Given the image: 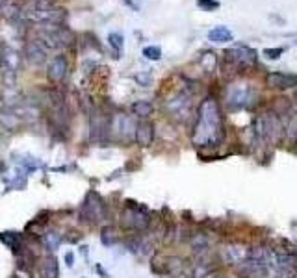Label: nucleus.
<instances>
[{"label": "nucleus", "mask_w": 297, "mask_h": 278, "mask_svg": "<svg viewBox=\"0 0 297 278\" xmlns=\"http://www.w3.org/2000/svg\"><path fill=\"white\" fill-rule=\"evenodd\" d=\"M223 137L225 126L219 102L214 97H206L199 104L192 132V143L197 149H216L223 143Z\"/></svg>", "instance_id": "1"}, {"label": "nucleus", "mask_w": 297, "mask_h": 278, "mask_svg": "<svg viewBox=\"0 0 297 278\" xmlns=\"http://www.w3.org/2000/svg\"><path fill=\"white\" fill-rule=\"evenodd\" d=\"M117 225L119 230L126 234H145L151 230L152 212L145 204L126 199L123 201L121 212L117 215Z\"/></svg>", "instance_id": "2"}, {"label": "nucleus", "mask_w": 297, "mask_h": 278, "mask_svg": "<svg viewBox=\"0 0 297 278\" xmlns=\"http://www.w3.org/2000/svg\"><path fill=\"white\" fill-rule=\"evenodd\" d=\"M108 217H110V208L106 201L95 189H89L78 208V223L86 227H97L108 221Z\"/></svg>", "instance_id": "3"}, {"label": "nucleus", "mask_w": 297, "mask_h": 278, "mask_svg": "<svg viewBox=\"0 0 297 278\" xmlns=\"http://www.w3.org/2000/svg\"><path fill=\"white\" fill-rule=\"evenodd\" d=\"M73 32L65 28L63 24H41L37 26V33H35V43L43 48L45 52L48 50H61L65 46L73 45Z\"/></svg>", "instance_id": "4"}, {"label": "nucleus", "mask_w": 297, "mask_h": 278, "mask_svg": "<svg viewBox=\"0 0 297 278\" xmlns=\"http://www.w3.org/2000/svg\"><path fill=\"white\" fill-rule=\"evenodd\" d=\"M136 126L134 115L126 113H115L110 117V141L121 143V145H132L136 139Z\"/></svg>", "instance_id": "5"}, {"label": "nucleus", "mask_w": 297, "mask_h": 278, "mask_svg": "<svg viewBox=\"0 0 297 278\" xmlns=\"http://www.w3.org/2000/svg\"><path fill=\"white\" fill-rule=\"evenodd\" d=\"M253 98L255 93L247 84H232L225 93V106L231 111H240L253 106Z\"/></svg>", "instance_id": "6"}, {"label": "nucleus", "mask_w": 297, "mask_h": 278, "mask_svg": "<svg viewBox=\"0 0 297 278\" xmlns=\"http://www.w3.org/2000/svg\"><path fill=\"white\" fill-rule=\"evenodd\" d=\"M165 111H167V115L178 123H186L190 113H192V97L186 91H180L178 95H175L165 102Z\"/></svg>", "instance_id": "7"}, {"label": "nucleus", "mask_w": 297, "mask_h": 278, "mask_svg": "<svg viewBox=\"0 0 297 278\" xmlns=\"http://www.w3.org/2000/svg\"><path fill=\"white\" fill-rule=\"evenodd\" d=\"M89 141L99 147L110 141V119L104 113H93L89 117Z\"/></svg>", "instance_id": "8"}, {"label": "nucleus", "mask_w": 297, "mask_h": 278, "mask_svg": "<svg viewBox=\"0 0 297 278\" xmlns=\"http://www.w3.org/2000/svg\"><path fill=\"white\" fill-rule=\"evenodd\" d=\"M225 61L231 63L232 67H236V69L251 67V65L257 63V52L245 45L232 46V48H229V50L225 52Z\"/></svg>", "instance_id": "9"}, {"label": "nucleus", "mask_w": 297, "mask_h": 278, "mask_svg": "<svg viewBox=\"0 0 297 278\" xmlns=\"http://www.w3.org/2000/svg\"><path fill=\"white\" fill-rule=\"evenodd\" d=\"M67 71H69V61H67L65 54H58L54 56L48 65H46V78L52 82V84H59L63 78L67 76Z\"/></svg>", "instance_id": "10"}, {"label": "nucleus", "mask_w": 297, "mask_h": 278, "mask_svg": "<svg viewBox=\"0 0 297 278\" xmlns=\"http://www.w3.org/2000/svg\"><path fill=\"white\" fill-rule=\"evenodd\" d=\"M238 277L242 278H260L264 277L268 273V266L266 264H260V262H255V260H242L240 264H236L234 267Z\"/></svg>", "instance_id": "11"}, {"label": "nucleus", "mask_w": 297, "mask_h": 278, "mask_svg": "<svg viewBox=\"0 0 297 278\" xmlns=\"http://www.w3.org/2000/svg\"><path fill=\"white\" fill-rule=\"evenodd\" d=\"M37 273L39 278H59V262L56 254H43L37 260Z\"/></svg>", "instance_id": "12"}, {"label": "nucleus", "mask_w": 297, "mask_h": 278, "mask_svg": "<svg viewBox=\"0 0 297 278\" xmlns=\"http://www.w3.org/2000/svg\"><path fill=\"white\" fill-rule=\"evenodd\" d=\"M24 59L28 61V65L39 69L46 63V52L33 39H28L26 45H24Z\"/></svg>", "instance_id": "13"}, {"label": "nucleus", "mask_w": 297, "mask_h": 278, "mask_svg": "<svg viewBox=\"0 0 297 278\" xmlns=\"http://www.w3.org/2000/svg\"><path fill=\"white\" fill-rule=\"evenodd\" d=\"M0 243L4 247H7L13 253V256L20 254L26 249V245H24V234L15 232V230H4V232H0Z\"/></svg>", "instance_id": "14"}, {"label": "nucleus", "mask_w": 297, "mask_h": 278, "mask_svg": "<svg viewBox=\"0 0 297 278\" xmlns=\"http://www.w3.org/2000/svg\"><path fill=\"white\" fill-rule=\"evenodd\" d=\"M154 124L149 121V119H141L136 126V139L134 141L138 143V147L141 149H147V147H151L152 141H154Z\"/></svg>", "instance_id": "15"}, {"label": "nucleus", "mask_w": 297, "mask_h": 278, "mask_svg": "<svg viewBox=\"0 0 297 278\" xmlns=\"http://www.w3.org/2000/svg\"><path fill=\"white\" fill-rule=\"evenodd\" d=\"M266 84L273 89H290L297 85L296 74H284V72H270L266 76Z\"/></svg>", "instance_id": "16"}, {"label": "nucleus", "mask_w": 297, "mask_h": 278, "mask_svg": "<svg viewBox=\"0 0 297 278\" xmlns=\"http://www.w3.org/2000/svg\"><path fill=\"white\" fill-rule=\"evenodd\" d=\"M63 243V234L59 232L58 228H46L45 232L41 234V247L45 249L46 253L54 254Z\"/></svg>", "instance_id": "17"}, {"label": "nucleus", "mask_w": 297, "mask_h": 278, "mask_svg": "<svg viewBox=\"0 0 297 278\" xmlns=\"http://www.w3.org/2000/svg\"><path fill=\"white\" fill-rule=\"evenodd\" d=\"M99 241L100 245L106 247V249H112L119 243V241H123L121 238V230L117 227H113V225H102L99 228Z\"/></svg>", "instance_id": "18"}, {"label": "nucleus", "mask_w": 297, "mask_h": 278, "mask_svg": "<svg viewBox=\"0 0 297 278\" xmlns=\"http://www.w3.org/2000/svg\"><path fill=\"white\" fill-rule=\"evenodd\" d=\"M190 247H192V253L195 258L205 256L210 253V240L206 234H193L190 238Z\"/></svg>", "instance_id": "19"}, {"label": "nucleus", "mask_w": 297, "mask_h": 278, "mask_svg": "<svg viewBox=\"0 0 297 278\" xmlns=\"http://www.w3.org/2000/svg\"><path fill=\"white\" fill-rule=\"evenodd\" d=\"M245 256H247V249H244L242 245H229L227 249L223 251V258L229 262V264H240L242 260H245Z\"/></svg>", "instance_id": "20"}, {"label": "nucleus", "mask_w": 297, "mask_h": 278, "mask_svg": "<svg viewBox=\"0 0 297 278\" xmlns=\"http://www.w3.org/2000/svg\"><path fill=\"white\" fill-rule=\"evenodd\" d=\"M0 15L9 22H17L20 19V6L15 0H7L6 4L0 7Z\"/></svg>", "instance_id": "21"}, {"label": "nucleus", "mask_w": 297, "mask_h": 278, "mask_svg": "<svg viewBox=\"0 0 297 278\" xmlns=\"http://www.w3.org/2000/svg\"><path fill=\"white\" fill-rule=\"evenodd\" d=\"M0 54H2V61L7 67V71L11 72V74H15L20 65V56L13 48H4V52H0Z\"/></svg>", "instance_id": "22"}, {"label": "nucleus", "mask_w": 297, "mask_h": 278, "mask_svg": "<svg viewBox=\"0 0 297 278\" xmlns=\"http://www.w3.org/2000/svg\"><path fill=\"white\" fill-rule=\"evenodd\" d=\"M208 39L212 43H229L232 41V32L227 26H216L214 30L208 32Z\"/></svg>", "instance_id": "23"}, {"label": "nucleus", "mask_w": 297, "mask_h": 278, "mask_svg": "<svg viewBox=\"0 0 297 278\" xmlns=\"http://www.w3.org/2000/svg\"><path fill=\"white\" fill-rule=\"evenodd\" d=\"M130 110H132V115L139 117V119H149V117L152 115L154 106H152L149 100H136V102L130 106Z\"/></svg>", "instance_id": "24"}, {"label": "nucleus", "mask_w": 297, "mask_h": 278, "mask_svg": "<svg viewBox=\"0 0 297 278\" xmlns=\"http://www.w3.org/2000/svg\"><path fill=\"white\" fill-rule=\"evenodd\" d=\"M19 124H20V119L15 115L13 111H7V110L0 111V126L4 130H15V128H19Z\"/></svg>", "instance_id": "25"}, {"label": "nucleus", "mask_w": 297, "mask_h": 278, "mask_svg": "<svg viewBox=\"0 0 297 278\" xmlns=\"http://www.w3.org/2000/svg\"><path fill=\"white\" fill-rule=\"evenodd\" d=\"M108 43H110V46H112V50H113V58L115 59L121 58L123 46H125V37H123V33L112 32L110 35H108Z\"/></svg>", "instance_id": "26"}, {"label": "nucleus", "mask_w": 297, "mask_h": 278, "mask_svg": "<svg viewBox=\"0 0 297 278\" xmlns=\"http://www.w3.org/2000/svg\"><path fill=\"white\" fill-rule=\"evenodd\" d=\"M199 63L203 67V71L210 74V72H214L216 67H218V56H216L214 52H203L201 58H199Z\"/></svg>", "instance_id": "27"}, {"label": "nucleus", "mask_w": 297, "mask_h": 278, "mask_svg": "<svg viewBox=\"0 0 297 278\" xmlns=\"http://www.w3.org/2000/svg\"><path fill=\"white\" fill-rule=\"evenodd\" d=\"M284 132L290 141H296L297 139V113H288V119H286V124H284Z\"/></svg>", "instance_id": "28"}, {"label": "nucleus", "mask_w": 297, "mask_h": 278, "mask_svg": "<svg viewBox=\"0 0 297 278\" xmlns=\"http://www.w3.org/2000/svg\"><path fill=\"white\" fill-rule=\"evenodd\" d=\"M82 238H84V234L80 232L78 228H71V230H67V232L63 234V243L76 245V243H80V241H82Z\"/></svg>", "instance_id": "29"}, {"label": "nucleus", "mask_w": 297, "mask_h": 278, "mask_svg": "<svg viewBox=\"0 0 297 278\" xmlns=\"http://www.w3.org/2000/svg\"><path fill=\"white\" fill-rule=\"evenodd\" d=\"M143 56H145L147 59H151V61H158L160 58H162V48L160 46H145L143 48Z\"/></svg>", "instance_id": "30"}, {"label": "nucleus", "mask_w": 297, "mask_h": 278, "mask_svg": "<svg viewBox=\"0 0 297 278\" xmlns=\"http://www.w3.org/2000/svg\"><path fill=\"white\" fill-rule=\"evenodd\" d=\"M197 6L203 11H216L219 9V2L218 0H197Z\"/></svg>", "instance_id": "31"}, {"label": "nucleus", "mask_w": 297, "mask_h": 278, "mask_svg": "<svg viewBox=\"0 0 297 278\" xmlns=\"http://www.w3.org/2000/svg\"><path fill=\"white\" fill-rule=\"evenodd\" d=\"M284 48H281V46H277V48H266L264 50V56L268 59H279L281 56H283Z\"/></svg>", "instance_id": "32"}, {"label": "nucleus", "mask_w": 297, "mask_h": 278, "mask_svg": "<svg viewBox=\"0 0 297 278\" xmlns=\"http://www.w3.org/2000/svg\"><path fill=\"white\" fill-rule=\"evenodd\" d=\"M63 262H65V266L69 267V269H73L74 267V253L73 251H67V253L63 254Z\"/></svg>", "instance_id": "33"}, {"label": "nucleus", "mask_w": 297, "mask_h": 278, "mask_svg": "<svg viewBox=\"0 0 297 278\" xmlns=\"http://www.w3.org/2000/svg\"><path fill=\"white\" fill-rule=\"evenodd\" d=\"M95 273H97L100 278H110V273L106 271L102 264H95Z\"/></svg>", "instance_id": "34"}, {"label": "nucleus", "mask_w": 297, "mask_h": 278, "mask_svg": "<svg viewBox=\"0 0 297 278\" xmlns=\"http://www.w3.org/2000/svg\"><path fill=\"white\" fill-rule=\"evenodd\" d=\"M136 82H138L139 85H149L152 82V78L149 76V74H145V76H143V74H136Z\"/></svg>", "instance_id": "35"}, {"label": "nucleus", "mask_w": 297, "mask_h": 278, "mask_svg": "<svg viewBox=\"0 0 297 278\" xmlns=\"http://www.w3.org/2000/svg\"><path fill=\"white\" fill-rule=\"evenodd\" d=\"M80 254L84 256L86 260H89V247L87 245H80Z\"/></svg>", "instance_id": "36"}, {"label": "nucleus", "mask_w": 297, "mask_h": 278, "mask_svg": "<svg viewBox=\"0 0 297 278\" xmlns=\"http://www.w3.org/2000/svg\"><path fill=\"white\" fill-rule=\"evenodd\" d=\"M279 278H297V275L294 271H288V273H281Z\"/></svg>", "instance_id": "37"}, {"label": "nucleus", "mask_w": 297, "mask_h": 278, "mask_svg": "<svg viewBox=\"0 0 297 278\" xmlns=\"http://www.w3.org/2000/svg\"><path fill=\"white\" fill-rule=\"evenodd\" d=\"M9 278H20V277H19V273H13V275H11Z\"/></svg>", "instance_id": "38"}, {"label": "nucleus", "mask_w": 297, "mask_h": 278, "mask_svg": "<svg viewBox=\"0 0 297 278\" xmlns=\"http://www.w3.org/2000/svg\"><path fill=\"white\" fill-rule=\"evenodd\" d=\"M4 67V61H2V54H0V69Z\"/></svg>", "instance_id": "39"}, {"label": "nucleus", "mask_w": 297, "mask_h": 278, "mask_svg": "<svg viewBox=\"0 0 297 278\" xmlns=\"http://www.w3.org/2000/svg\"><path fill=\"white\" fill-rule=\"evenodd\" d=\"M6 2H7V0H0V7L4 6V4H6Z\"/></svg>", "instance_id": "40"}, {"label": "nucleus", "mask_w": 297, "mask_h": 278, "mask_svg": "<svg viewBox=\"0 0 297 278\" xmlns=\"http://www.w3.org/2000/svg\"><path fill=\"white\" fill-rule=\"evenodd\" d=\"M296 45H297V39H296Z\"/></svg>", "instance_id": "41"}, {"label": "nucleus", "mask_w": 297, "mask_h": 278, "mask_svg": "<svg viewBox=\"0 0 297 278\" xmlns=\"http://www.w3.org/2000/svg\"><path fill=\"white\" fill-rule=\"evenodd\" d=\"M82 278H86V277H82Z\"/></svg>", "instance_id": "42"}]
</instances>
